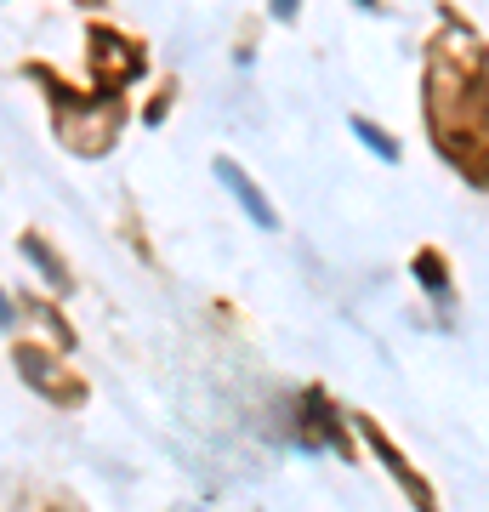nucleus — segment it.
<instances>
[{
  "mask_svg": "<svg viewBox=\"0 0 489 512\" xmlns=\"http://www.w3.org/2000/svg\"><path fill=\"white\" fill-rule=\"evenodd\" d=\"M427 137L461 171V183L489 188V46L450 12L427 46Z\"/></svg>",
  "mask_w": 489,
  "mask_h": 512,
  "instance_id": "nucleus-1",
  "label": "nucleus"
},
{
  "mask_svg": "<svg viewBox=\"0 0 489 512\" xmlns=\"http://www.w3.org/2000/svg\"><path fill=\"white\" fill-rule=\"evenodd\" d=\"M23 74L46 92V103H52V114H57V143L69 148V154H80V160H103V154L120 143V126H126L120 97L74 92V86H63V80L46 69V63H23Z\"/></svg>",
  "mask_w": 489,
  "mask_h": 512,
  "instance_id": "nucleus-2",
  "label": "nucleus"
},
{
  "mask_svg": "<svg viewBox=\"0 0 489 512\" xmlns=\"http://www.w3.org/2000/svg\"><path fill=\"white\" fill-rule=\"evenodd\" d=\"M86 69H91V92L120 97V86H131V80L148 74V52H143V40H131L126 29L91 23L86 29Z\"/></svg>",
  "mask_w": 489,
  "mask_h": 512,
  "instance_id": "nucleus-3",
  "label": "nucleus"
},
{
  "mask_svg": "<svg viewBox=\"0 0 489 512\" xmlns=\"http://www.w3.org/2000/svg\"><path fill=\"white\" fill-rule=\"evenodd\" d=\"M12 365H18V376L35 387L46 404H69V410L74 404H86V382L57 359V348H40V342L18 336V342H12Z\"/></svg>",
  "mask_w": 489,
  "mask_h": 512,
  "instance_id": "nucleus-4",
  "label": "nucleus"
},
{
  "mask_svg": "<svg viewBox=\"0 0 489 512\" xmlns=\"http://www.w3.org/2000/svg\"><path fill=\"white\" fill-rule=\"evenodd\" d=\"M296 439L308 444V450H342L353 456V439H347V421L336 410L325 387H302L296 393Z\"/></svg>",
  "mask_w": 489,
  "mask_h": 512,
  "instance_id": "nucleus-5",
  "label": "nucleus"
},
{
  "mask_svg": "<svg viewBox=\"0 0 489 512\" xmlns=\"http://www.w3.org/2000/svg\"><path fill=\"white\" fill-rule=\"evenodd\" d=\"M353 427L364 433V444H370V456H376L381 467L393 473V484L404 490V501H410L416 512H438V495H433V484H427V478H421L416 467L404 461V450H399L393 439H387V427H381L376 416H353Z\"/></svg>",
  "mask_w": 489,
  "mask_h": 512,
  "instance_id": "nucleus-6",
  "label": "nucleus"
},
{
  "mask_svg": "<svg viewBox=\"0 0 489 512\" xmlns=\"http://www.w3.org/2000/svg\"><path fill=\"white\" fill-rule=\"evenodd\" d=\"M217 183L228 188V194H234V200H239V211H245V217H251L256 228H279V211L268 205V194H262V188H256V183L245 177V171H239L234 160H217Z\"/></svg>",
  "mask_w": 489,
  "mask_h": 512,
  "instance_id": "nucleus-7",
  "label": "nucleus"
},
{
  "mask_svg": "<svg viewBox=\"0 0 489 512\" xmlns=\"http://www.w3.org/2000/svg\"><path fill=\"white\" fill-rule=\"evenodd\" d=\"M410 274H416V285L433 296V302H444V308L455 302V285H450V268H444V251L421 245V251L410 256Z\"/></svg>",
  "mask_w": 489,
  "mask_h": 512,
  "instance_id": "nucleus-8",
  "label": "nucleus"
},
{
  "mask_svg": "<svg viewBox=\"0 0 489 512\" xmlns=\"http://www.w3.org/2000/svg\"><path fill=\"white\" fill-rule=\"evenodd\" d=\"M18 251L35 262L40 274H46V285H52V291H74V274L63 268V262H57V251H52V245H46L40 234H23V239H18Z\"/></svg>",
  "mask_w": 489,
  "mask_h": 512,
  "instance_id": "nucleus-9",
  "label": "nucleus"
},
{
  "mask_svg": "<svg viewBox=\"0 0 489 512\" xmlns=\"http://www.w3.org/2000/svg\"><path fill=\"white\" fill-rule=\"evenodd\" d=\"M18 302H23V313H35L40 325L52 330V342H57V348H74V325L52 308V302H40V296H18Z\"/></svg>",
  "mask_w": 489,
  "mask_h": 512,
  "instance_id": "nucleus-10",
  "label": "nucleus"
},
{
  "mask_svg": "<svg viewBox=\"0 0 489 512\" xmlns=\"http://www.w3.org/2000/svg\"><path fill=\"white\" fill-rule=\"evenodd\" d=\"M353 137H359L376 160H387V165H399V137H387V131H376L370 120H353Z\"/></svg>",
  "mask_w": 489,
  "mask_h": 512,
  "instance_id": "nucleus-11",
  "label": "nucleus"
},
{
  "mask_svg": "<svg viewBox=\"0 0 489 512\" xmlns=\"http://www.w3.org/2000/svg\"><path fill=\"white\" fill-rule=\"evenodd\" d=\"M268 12L279 23H296V12H302V0H268Z\"/></svg>",
  "mask_w": 489,
  "mask_h": 512,
  "instance_id": "nucleus-12",
  "label": "nucleus"
},
{
  "mask_svg": "<svg viewBox=\"0 0 489 512\" xmlns=\"http://www.w3.org/2000/svg\"><path fill=\"white\" fill-rule=\"evenodd\" d=\"M46 512H69V507H63V501H57V507H46Z\"/></svg>",
  "mask_w": 489,
  "mask_h": 512,
  "instance_id": "nucleus-13",
  "label": "nucleus"
},
{
  "mask_svg": "<svg viewBox=\"0 0 489 512\" xmlns=\"http://www.w3.org/2000/svg\"><path fill=\"white\" fill-rule=\"evenodd\" d=\"M80 6H103V0H80Z\"/></svg>",
  "mask_w": 489,
  "mask_h": 512,
  "instance_id": "nucleus-14",
  "label": "nucleus"
},
{
  "mask_svg": "<svg viewBox=\"0 0 489 512\" xmlns=\"http://www.w3.org/2000/svg\"><path fill=\"white\" fill-rule=\"evenodd\" d=\"M182 512H188V507H182Z\"/></svg>",
  "mask_w": 489,
  "mask_h": 512,
  "instance_id": "nucleus-15",
  "label": "nucleus"
}]
</instances>
